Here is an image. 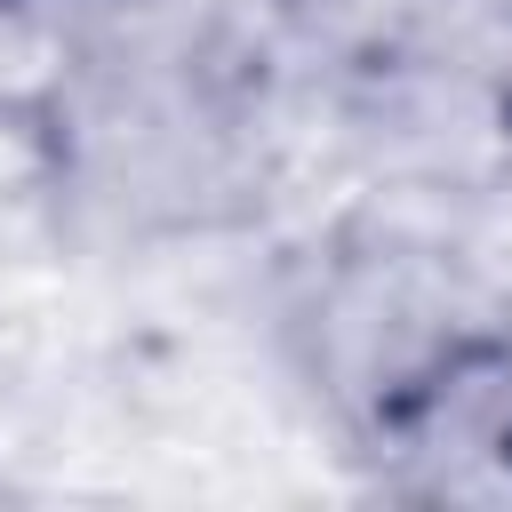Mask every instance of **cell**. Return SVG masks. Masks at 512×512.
<instances>
[{
	"label": "cell",
	"instance_id": "obj_1",
	"mask_svg": "<svg viewBox=\"0 0 512 512\" xmlns=\"http://www.w3.org/2000/svg\"><path fill=\"white\" fill-rule=\"evenodd\" d=\"M0 8H64V0H0Z\"/></svg>",
	"mask_w": 512,
	"mask_h": 512
}]
</instances>
